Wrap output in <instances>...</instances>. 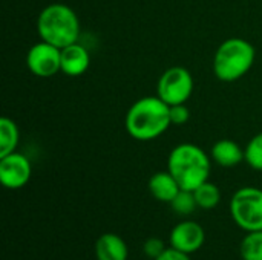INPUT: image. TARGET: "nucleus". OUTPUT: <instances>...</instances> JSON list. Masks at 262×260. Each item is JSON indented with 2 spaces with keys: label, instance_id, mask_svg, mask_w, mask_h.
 <instances>
[{
  "label": "nucleus",
  "instance_id": "nucleus-1",
  "mask_svg": "<svg viewBox=\"0 0 262 260\" xmlns=\"http://www.w3.org/2000/svg\"><path fill=\"white\" fill-rule=\"evenodd\" d=\"M170 124V106L158 95L140 98L130 106L126 115V130L138 141L157 139Z\"/></svg>",
  "mask_w": 262,
  "mask_h": 260
},
{
  "label": "nucleus",
  "instance_id": "nucleus-2",
  "mask_svg": "<svg viewBox=\"0 0 262 260\" xmlns=\"http://www.w3.org/2000/svg\"><path fill=\"white\" fill-rule=\"evenodd\" d=\"M167 170L177 179L183 190L193 192L209 181L210 161L207 153L190 143L177 146L167 159Z\"/></svg>",
  "mask_w": 262,
  "mask_h": 260
},
{
  "label": "nucleus",
  "instance_id": "nucleus-3",
  "mask_svg": "<svg viewBox=\"0 0 262 260\" xmlns=\"http://www.w3.org/2000/svg\"><path fill=\"white\" fill-rule=\"evenodd\" d=\"M37 31L43 41L63 49L77 43L80 35V21L74 9L68 5L51 3L37 18Z\"/></svg>",
  "mask_w": 262,
  "mask_h": 260
},
{
  "label": "nucleus",
  "instance_id": "nucleus-4",
  "mask_svg": "<svg viewBox=\"0 0 262 260\" xmlns=\"http://www.w3.org/2000/svg\"><path fill=\"white\" fill-rule=\"evenodd\" d=\"M255 61V48L244 38H229L221 43L213 58V72L221 81L243 78Z\"/></svg>",
  "mask_w": 262,
  "mask_h": 260
},
{
  "label": "nucleus",
  "instance_id": "nucleus-5",
  "mask_svg": "<svg viewBox=\"0 0 262 260\" xmlns=\"http://www.w3.org/2000/svg\"><path fill=\"white\" fill-rule=\"evenodd\" d=\"M230 215L235 224L246 233L261 231L262 190L256 187L239 188L230 201Z\"/></svg>",
  "mask_w": 262,
  "mask_h": 260
},
{
  "label": "nucleus",
  "instance_id": "nucleus-6",
  "mask_svg": "<svg viewBox=\"0 0 262 260\" xmlns=\"http://www.w3.org/2000/svg\"><path fill=\"white\" fill-rule=\"evenodd\" d=\"M193 90V78L192 74L181 67V66H173L167 69L158 81V97L167 103L169 106L175 104H184Z\"/></svg>",
  "mask_w": 262,
  "mask_h": 260
},
{
  "label": "nucleus",
  "instance_id": "nucleus-7",
  "mask_svg": "<svg viewBox=\"0 0 262 260\" xmlns=\"http://www.w3.org/2000/svg\"><path fill=\"white\" fill-rule=\"evenodd\" d=\"M26 64L29 70L37 77H52L61 70V49L41 40L29 49Z\"/></svg>",
  "mask_w": 262,
  "mask_h": 260
},
{
  "label": "nucleus",
  "instance_id": "nucleus-8",
  "mask_svg": "<svg viewBox=\"0 0 262 260\" xmlns=\"http://www.w3.org/2000/svg\"><path fill=\"white\" fill-rule=\"evenodd\" d=\"M32 167L29 159L17 152L0 158V182L9 190L25 187L31 179Z\"/></svg>",
  "mask_w": 262,
  "mask_h": 260
},
{
  "label": "nucleus",
  "instance_id": "nucleus-9",
  "mask_svg": "<svg viewBox=\"0 0 262 260\" xmlns=\"http://www.w3.org/2000/svg\"><path fill=\"white\" fill-rule=\"evenodd\" d=\"M169 242L172 248L186 254H193L204 245L206 231L195 221H183L172 228Z\"/></svg>",
  "mask_w": 262,
  "mask_h": 260
},
{
  "label": "nucleus",
  "instance_id": "nucleus-10",
  "mask_svg": "<svg viewBox=\"0 0 262 260\" xmlns=\"http://www.w3.org/2000/svg\"><path fill=\"white\" fill-rule=\"evenodd\" d=\"M89 52L84 46L72 43L61 49V72L69 77H78L89 67Z\"/></svg>",
  "mask_w": 262,
  "mask_h": 260
},
{
  "label": "nucleus",
  "instance_id": "nucleus-11",
  "mask_svg": "<svg viewBox=\"0 0 262 260\" xmlns=\"http://www.w3.org/2000/svg\"><path fill=\"white\" fill-rule=\"evenodd\" d=\"M129 250L123 238L114 233L101 234L95 242L97 260H127Z\"/></svg>",
  "mask_w": 262,
  "mask_h": 260
},
{
  "label": "nucleus",
  "instance_id": "nucleus-12",
  "mask_svg": "<svg viewBox=\"0 0 262 260\" xmlns=\"http://www.w3.org/2000/svg\"><path fill=\"white\" fill-rule=\"evenodd\" d=\"M149 190L157 201L170 204L173 198L180 193L181 187L177 182V179L172 176V173L167 170V172H158L149 179Z\"/></svg>",
  "mask_w": 262,
  "mask_h": 260
},
{
  "label": "nucleus",
  "instance_id": "nucleus-13",
  "mask_svg": "<svg viewBox=\"0 0 262 260\" xmlns=\"http://www.w3.org/2000/svg\"><path fill=\"white\" fill-rule=\"evenodd\" d=\"M212 158L221 167H235L246 159V152L239 144L230 139H221L212 147Z\"/></svg>",
  "mask_w": 262,
  "mask_h": 260
},
{
  "label": "nucleus",
  "instance_id": "nucleus-14",
  "mask_svg": "<svg viewBox=\"0 0 262 260\" xmlns=\"http://www.w3.org/2000/svg\"><path fill=\"white\" fill-rule=\"evenodd\" d=\"M18 138L20 133L17 124L11 118L3 116L0 120V158L15 152Z\"/></svg>",
  "mask_w": 262,
  "mask_h": 260
},
{
  "label": "nucleus",
  "instance_id": "nucleus-15",
  "mask_svg": "<svg viewBox=\"0 0 262 260\" xmlns=\"http://www.w3.org/2000/svg\"><path fill=\"white\" fill-rule=\"evenodd\" d=\"M193 195H195L198 207L203 208V210H212L221 201V190L215 184H212L209 181H206L198 188H195Z\"/></svg>",
  "mask_w": 262,
  "mask_h": 260
},
{
  "label": "nucleus",
  "instance_id": "nucleus-16",
  "mask_svg": "<svg viewBox=\"0 0 262 260\" xmlns=\"http://www.w3.org/2000/svg\"><path fill=\"white\" fill-rule=\"evenodd\" d=\"M243 260H262V230L250 231L244 236L239 245Z\"/></svg>",
  "mask_w": 262,
  "mask_h": 260
},
{
  "label": "nucleus",
  "instance_id": "nucleus-17",
  "mask_svg": "<svg viewBox=\"0 0 262 260\" xmlns=\"http://www.w3.org/2000/svg\"><path fill=\"white\" fill-rule=\"evenodd\" d=\"M170 205H172V210H173L175 213L181 215V216H189V215H192V213L196 210V207H198L193 192H190V190H183V188H181L180 193L173 198V201L170 202Z\"/></svg>",
  "mask_w": 262,
  "mask_h": 260
},
{
  "label": "nucleus",
  "instance_id": "nucleus-18",
  "mask_svg": "<svg viewBox=\"0 0 262 260\" xmlns=\"http://www.w3.org/2000/svg\"><path fill=\"white\" fill-rule=\"evenodd\" d=\"M246 161L252 169L262 172V132L255 135L250 139V143L247 144V147H246Z\"/></svg>",
  "mask_w": 262,
  "mask_h": 260
},
{
  "label": "nucleus",
  "instance_id": "nucleus-19",
  "mask_svg": "<svg viewBox=\"0 0 262 260\" xmlns=\"http://www.w3.org/2000/svg\"><path fill=\"white\" fill-rule=\"evenodd\" d=\"M167 248L164 247V242L158 238H149L144 244H143V251L147 257L150 259H157L160 257Z\"/></svg>",
  "mask_w": 262,
  "mask_h": 260
},
{
  "label": "nucleus",
  "instance_id": "nucleus-20",
  "mask_svg": "<svg viewBox=\"0 0 262 260\" xmlns=\"http://www.w3.org/2000/svg\"><path fill=\"white\" fill-rule=\"evenodd\" d=\"M190 118V112L186 107V104H175L170 106V121L175 126H181L186 124Z\"/></svg>",
  "mask_w": 262,
  "mask_h": 260
},
{
  "label": "nucleus",
  "instance_id": "nucleus-21",
  "mask_svg": "<svg viewBox=\"0 0 262 260\" xmlns=\"http://www.w3.org/2000/svg\"><path fill=\"white\" fill-rule=\"evenodd\" d=\"M155 260H192L190 259V254H186V253H181L175 248H167L160 257H157Z\"/></svg>",
  "mask_w": 262,
  "mask_h": 260
}]
</instances>
